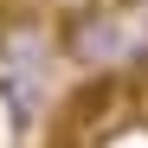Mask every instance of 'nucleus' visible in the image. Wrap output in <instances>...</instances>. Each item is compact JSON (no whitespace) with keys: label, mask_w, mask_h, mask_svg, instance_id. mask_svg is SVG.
<instances>
[{"label":"nucleus","mask_w":148,"mask_h":148,"mask_svg":"<svg viewBox=\"0 0 148 148\" xmlns=\"http://www.w3.org/2000/svg\"><path fill=\"white\" fill-rule=\"evenodd\" d=\"M58 52L71 64H84V71H116L122 58L135 52V39H129V26H122L110 7H77L58 26Z\"/></svg>","instance_id":"obj_1"},{"label":"nucleus","mask_w":148,"mask_h":148,"mask_svg":"<svg viewBox=\"0 0 148 148\" xmlns=\"http://www.w3.org/2000/svg\"><path fill=\"white\" fill-rule=\"evenodd\" d=\"M45 52H52V26H45L32 7H0V58H7L13 71H26Z\"/></svg>","instance_id":"obj_2"},{"label":"nucleus","mask_w":148,"mask_h":148,"mask_svg":"<svg viewBox=\"0 0 148 148\" xmlns=\"http://www.w3.org/2000/svg\"><path fill=\"white\" fill-rule=\"evenodd\" d=\"M142 19H148V0H142Z\"/></svg>","instance_id":"obj_3"}]
</instances>
